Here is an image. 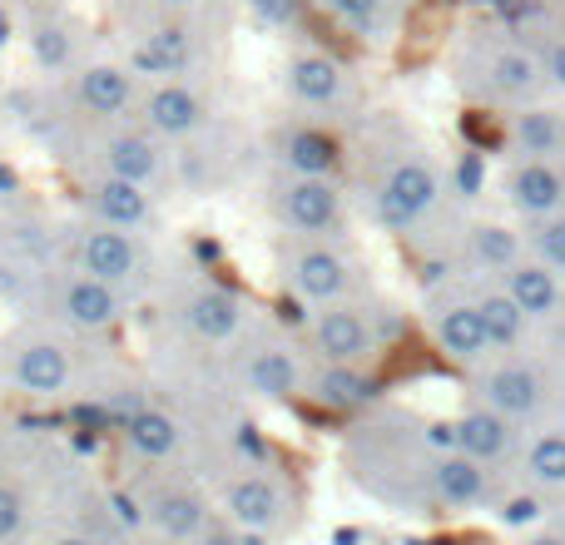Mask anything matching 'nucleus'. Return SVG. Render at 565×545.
I'll return each mask as SVG.
<instances>
[{
  "label": "nucleus",
  "mask_w": 565,
  "mask_h": 545,
  "mask_svg": "<svg viewBox=\"0 0 565 545\" xmlns=\"http://www.w3.org/2000/svg\"><path fill=\"white\" fill-rule=\"evenodd\" d=\"M282 288L302 302V308H328V302H348L358 288V264L328 238H292L278 258Z\"/></svg>",
  "instance_id": "f257e3e1"
},
{
  "label": "nucleus",
  "mask_w": 565,
  "mask_h": 545,
  "mask_svg": "<svg viewBox=\"0 0 565 545\" xmlns=\"http://www.w3.org/2000/svg\"><path fill=\"white\" fill-rule=\"evenodd\" d=\"M441 204V169L427 154H402L387 174L372 184V218L392 234H412L422 218Z\"/></svg>",
  "instance_id": "f03ea898"
},
{
  "label": "nucleus",
  "mask_w": 565,
  "mask_h": 545,
  "mask_svg": "<svg viewBox=\"0 0 565 545\" xmlns=\"http://www.w3.org/2000/svg\"><path fill=\"white\" fill-rule=\"evenodd\" d=\"M218 511H224V521L238 531V536L278 541L282 531L292 526V487L278 477V471L248 467L224 487Z\"/></svg>",
  "instance_id": "7ed1b4c3"
},
{
  "label": "nucleus",
  "mask_w": 565,
  "mask_h": 545,
  "mask_svg": "<svg viewBox=\"0 0 565 545\" xmlns=\"http://www.w3.org/2000/svg\"><path fill=\"white\" fill-rule=\"evenodd\" d=\"M312 362H338V367H367L372 352L382 348V328L372 322V312L362 302H328L312 312Z\"/></svg>",
  "instance_id": "20e7f679"
},
{
  "label": "nucleus",
  "mask_w": 565,
  "mask_h": 545,
  "mask_svg": "<svg viewBox=\"0 0 565 545\" xmlns=\"http://www.w3.org/2000/svg\"><path fill=\"white\" fill-rule=\"evenodd\" d=\"M278 218L292 238H328L342 224V194L332 179L288 174L278 184Z\"/></svg>",
  "instance_id": "39448f33"
},
{
  "label": "nucleus",
  "mask_w": 565,
  "mask_h": 545,
  "mask_svg": "<svg viewBox=\"0 0 565 545\" xmlns=\"http://www.w3.org/2000/svg\"><path fill=\"white\" fill-rule=\"evenodd\" d=\"M6 382L20 397H60V392L75 382V357H70V348L55 338H25L10 348Z\"/></svg>",
  "instance_id": "423d86ee"
},
{
  "label": "nucleus",
  "mask_w": 565,
  "mask_h": 545,
  "mask_svg": "<svg viewBox=\"0 0 565 545\" xmlns=\"http://www.w3.org/2000/svg\"><path fill=\"white\" fill-rule=\"evenodd\" d=\"M79 272L109 282V288H129L145 272V244L129 228H109V224H89L75 244Z\"/></svg>",
  "instance_id": "0eeeda50"
},
{
  "label": "nucleus",
  "mask_w": 565,
  "mask_h": 545,
  "mask_svg": "<svg viewBox=\"0 0 565 545\" xmlns=\"http://www.w3.org/2000/svg\"><path fill=\"white\" fill-rule=\"evenodd\" d=\"M312 382V367L288 342H258L244 352V387L264 402H298Z\"/></svg>",
  "instance_id": "6e6552de"
},
{
  "label": "nucleus",
  "mask_w": 565,
  "mask_h": 545,
  "mask_svg": "<svg viewBox=\"0 0 565 545\" xmlns=\"http://www.w3.org/2000/svg\"><path fill=\"white\" fill-rule=\"evenodd\" d=\"M55 312L65 328L75 332H105L119 322V312H125V298H119V288H109V282L89 278V272H65V278L55 282Z\"/></svg>",
  "instance_id": "1a4fd4ad"
},
{
  "label": "nucleus",
  "mask_w": 565,
  "mask_h": 545,
  "mask_svg": "<svg viewBox=\"0 0 565 545\" xmlns=\"http://www.w3.org/2000/svg\"><path fill=\"white\" fill-rule=\"evenodd\" d=\"M174 318L199 342H234L244 332V298L228 288H214V282H199L179 298Z\"/></svg>",
  "instance_id": "9d476101"
},
{
  "label": "nucleus",
  "mask_w": 565,
  "mask_h": 545,
  "mask_svg": "<svg viewBox=\"0 0 565 545\" xmlns=\"http://www.w3.org/2000/svg\"><path fill=\"white\" fill-rule=\"evenodd\" d=\"M481 402L491 412L511 421H531L541 407H546V377H541L531 362H497V367L481 372Z\"/></svg>",
  "instance_id": "9b49d317"
},
{
  "label": "nucleus",
  "mask_w": 565,
  "mask_h": 545,
  "mask_svg": "<svg viewBox=\"0 0 565 545\" xmlns=\"http://www.w3.org/2000/svg\"><path fill=\"white\" fill-rule=\"evenodd\" d=\"M431 332H437V348L447 352L451 362H461V367L487 362V352L497 348L491 332H487V318H481V308H477V298L437 302V312H431Z\"/></svg>",
  "instance_id": "f8f14e48"
},
{
  "label": "nucleus",
  "mask_w": 565,
  "mask_h": 545,
  "mask_svg": "<svg viewBox=\"0 0 565 545\" xmlns=\"http://www.w3.org/2000/svg\"><path fill=\"white\" fill-rule=\"evenodd\" d=\"M507 199L526 218H556L565 214V169L556 159H516L507 174Z\"/></svg>",
  "instance_id": "ddd939ff"
},
{
  "label": "nucleus",
  "mask_w": 565,
  "mask_h": 545,
  "mask_svg": "<svg viewBox=\"0 0 565 545\" xmlns=\"http://www.w3.org/2000/svg\"><path fill=\"white\" fill-rule=\"evenodd\" d=\"M85 209H89V224H109V228H139L154 218V199H149V184H135V179H115V174H99L95 184L85 189Z\"/></svg>",
  "instance_id": "4468645a"
},
{
  "label": "nucleus",
  "mask_w": 565,
  "mask_h": 545,
  "mask_svg": "<svg viewBox=\"0 0 565 545\" xmlns=\"http://www.w3.org/2000/svg\"><path fill=\"white\" fill-rule=\"evenodd\" d=\"M139 115H145L154 139H189L204 129V95H199L194 85L164 79V85H154L139 99Z\"/></svg>",
  "instance_id": "2eb2a0df"
},
{
  "label": "nucleus",
  "mask_w": 565,
  "mask_h": 545,
  "mask_svg": "<svg viewBox=\"0 0 565 545\" xmlns=\"http://www.w3.org/2000/svg\"><path fill=\"white\" fill-rule=\"evenodd\" d=\"M427 496L437 501V506L471 511L491 496V477L481 461L467 457V451H437V457H431V471H427Z\"/></svg>",
  "instance_id": "dca6fc26"
},
{
  "label": "nucleus",
  "mask_w": 565,
  "mask_h": 545,
  "mask_svg": "<svg viewBox=\"0 0 565 545\" xmlns=\"http://www.w3.org/2000/svg\"><path fill=\"white\" fill-rule=\"evenodd\" d=\"M145 511H149V521H154L159 536L174 541V545H194L209 526H214V511H209V501L199 496V491H189V487H159V491H149Z\"/></svg>",
  "instance_id": "f3484780"
},
{
  "label": "nucleus",
  "mask_w": 565,
  "mask_h": 545,
  "mask_svg": "<svg viewBox=\"0 0 565 545\" xmlns=\"http://www.w3.org/2000/svg\"><path fill=\"white\" fill-rule=\"evenodd\" d=\"M451 427H457V451H467V457L481 461V467H497V461H507L511 451H516V421L491 412L487 402L461 412Z\"/></svg>",
  "instance_id": "a211bd4d"
},
{
  "label": "nucleus",
  "mask_w": 565,
  "mask_h": 545,
  "mask_svg": "<svg viewBox=\"0 0 565 545\" xmlns=\"http://www.w3.org/2000/svg\"><path fill=\"white\" fill-rule=\"evenodd\" d=\"M342 85H348V70L328 55V50H298L288 60V95L308 109H328L342 99Z\"/></svg>",
  "instance_id": "6ab92c4d"
},
{
  "label": "nucleus",
  "mask_w": 565,
  "mask_h": 545,
  "mask_svg": "<svg viewBox=\"0 0 565 545\" xmlns=\"http://www.w3.org/2000/svg\"><path fill=\"white\" fill-rule=\"evenodd\" d=\"M79 109L99 119H119L125 109H135V70L129 65H85L75 79Z\"/></svg>",
  "instance_id": "aec40b11"
},
{
  "label": "nucleus",
  "mask_w": 565,
  "mask_h": 545,
  "mask_svg": "<svg viewBox=\"0 0 565 545\" xmlns=\"http://www.w3.org/2000/svg\"><path fill=\"white\" fill-rule=\"evenodd\" d=\"M99 174H115V179H135V184H154L164 174V154H159L154 135H109L99 145Z\"/></svg>",
  "instance_id": "412c9836"
},
{
  "label": "nucleus",
  "mask_w": 565,
  "mask_h": 545,
  "mask_svg": "<svg viewBox=\"0 0 565 545\" xmlns=\"http://www.w3.org/2000/svg\"><path fill=\"white\" fill-rule=\"evenodd\" d=\"M189 60H194V30L164 25V30L139 40L135 55H129V70H135V75H149V79H174L189 70Z\"/></svg>",
  "instance_id": "4be33fe9"
},
{
  "label": "nucleus",
  "mask_w": 565,
  "mask_h": 545,
  "mask_svg": "<svg viewBox=\"0 0 565 545\" xmlns=\"http://www.w3.org/2000/svg\"><path fill=\"white\" fill-rule=\"evenodd\" d=\"M501 282H507V292L526 308V318L531 322H546V318H556L561 312V272L556 268H546L541 258H521L516 268H507L501 272Z\"/></svg>",
  "instance_id": "5701e85b"
},
{
  "label": "nucleus",
  "mask_w": 565,
  "mask_h": 545,
  "mask_svg": "<svg viewBox=\"0 0 565 545\" xmlns=\"http://www.w3.org/2000/svg\"><path fill=\"white\" fill-rule=\"evenodd\" d=\"M546 85V65L521 45H501L487 55V89L497 99H531Z\"/></svg>",
  "instance_id": "b1692460"
},
{
  "label": "nucleus",
  "mask_w": 565,
  "mask_h": 545,
  "mask_svg": "<svg viewBox=\"0 0 565 545\" xmlns=\"http://www.w3.org/2000/svg\"><path fill=\"white\" fill-rule=\"evenodd\" d=\"M125 447L135 451L139 461H169L184 447V427H179L164 407H135L125 417Z\"/></svg>",
  "instance_id": "393cba45"
},
{
  "label": "nucleus",
  "mask_w": 565,
  "mask_h": 545,
  "mask_svg": "<svg viewBox=\"0 0 565 545\" xmlns=\"http://www.w3.org/2000/svg\"><path fill=\"white\" fill-rule=\"evenodd\" d=\"M282 169L302 179H332L342 169V149L328 129L318 125H298L288 139H282Z\"/></svg>",
  "instance_id": "a878e982"
},
{
  "label": "nucleus",
  "mask_w": 565,
  "mask_h": 545,
  "mask_svg": "<svg viewBox=\"0 0 565 545\" xmlns=\"http://www.w3.org/2000/svg\"><path fill=\"white\" fill-rule=\"evenodd\" d=\"M308 397L322 402L332 412H362L372 397H377V382L362 367H338V362H318L308 382Z\"/></svg>",
  "instance_id": "bb28decb"
},
{
  "label": "nucleus",
  "mask_w": 565,
  "mask_h": 545,
  "mask_svg": "<svg viewBox=\"0 0 565 545\" xmlns=\"http://www.w3.org/2000/svg\"><path fill=\"white\" fill-rule=\"evenodd\" d=\"M511 145L521 149V159H556L565 154V115L546 105H531L511 119Z\"/></svg>",
  "instance_id": "cd10ccee"
},
{
  "label": "nucleus",
  "mask_w": 565,
  "mask_h": 545,
  "mask_svg": "<svg viewBox=\"0 0 565 545\" xmlns=\"http://www.w3.org/2000/svg\"><path fill=\"white\" fill-rule=\"evenodd\" d=\"M521 471L536 491H565V431H536L526 441V457H521Z\"/></svg>",
  "instance_id": "c85d7f7f"
},
{
  "label": "nucleus",
  "mask_w": 565,
  "mask_h": 545,
  "mask_svg": "<svg viewBox=\"0 0 565 545\" xmlns=\"http://www.w3.org/2000/svg\"><path fill=\"white\" fill-rule=\"evenodd\" d=\"M477 308H481V318H487V332H491V342H497V348H516V342L526 338V322L531 318H526V308H521V302L507 292V282L481 292Z\"/></svg>",
  "instance_id": "c756f323"
},
{
  "label": "nucleus",
  "mask_w": 565,
  "mask_h": 545,
  "mask_svg": "<svg viewBox=\"0 0 565 545\" xmlns=\"http://www.w3.org/2000/svg\"><path fill=\"white\" fill-rule=\"evenodd\" d=\"M467 258L487 272H507L521 264V238L501 224H477L467 234Z\"/></svg>",
  "instance_id": "7c9ffc66"
},
{
  "label": "nucleus",
  "mask_w": 565,
  "mask_h": 545,
  "mask_svg": "<svg viewBox=\"0 0 565 545\" xmlns=\"http://www.w3.org/2000/svg\"><path fill=\"white\" fill-rule=\"evenodd\" d=\"M30 50H35V60L45 70H65L70 55H75V35H70V25H40L35 35H30Z\"/></svg>",
  "instance_id": "2f4dec72"
},
{
  "label": "nucleus",
  "mask_w": 565,
  "mask_h": 545,
  "mask_svg": "<svg viewBox=\"0 0 565 545\" xmlns=\"http://www.w3.org/2000/svg\"><path fill=\"white\" fill-rule=\"evenodd\" d=\"M531 258H541L546 268L565 272V214L541 218V224L531 228Z\"/></svg>",
  "instance_id": "473e14b6"
},
{
  "label": "nucleus",
  "mask_w": 565,
  "mask_h": 545,
  "mask_svg": "<svg viewBox=\"0 0 565 545\" xmlns=\"http://www.w3.org/2000/svg\"><path fill=\"white\" fill-rule=\"evenodd\" d=\"M25 516H30L25 496H20L10 481H0V541H15L20 531H25Z\"/></svg>",
  "instance_id": "72a5a7b5"
},
{
  "label": "nucleus",
  "mask_w": 565,
  "mask_h": 545,
  "mask_svg": "<svg viewBox=\"0 0 565 545\" xmlns=\"http://www.w3.org/2000/svg\"><path fill=\"white\" fill-rule=\"evenodd\" d=\"M328 10L352 30H372L382 15V0H328Z\"/></svg>",
  "instance_id": "f704fd0d"
},
{
  "label": "nucleus",
  "mask_w": 565,
  "mask_h": 545,
  "mask_svg": "<svg viewBox=\"0 0 565 545\" xmlns=\"http://www.w3.org/2000/svg\"><path fill=\"white\" fill-rule=\"evenodd\" d=\"M258 25H292L302 15V0H248Z\"/></svg>",
  "instance_id": "c9c22d12"
},
{
  "label": "nucleus",
  "mask_w": 565,
  "mask_h": 545,
  "mask_svg": "<svg viewBox=\"0 0 565 545\" xmlns=\"http://www.w3.org/2000/svg\"><path fill=\"white\" fill-rule=\"evenodd\" d=\"M541 65H546V79L556 89H565V35H556L546 45V55H541Z\"/></svg>",
  "instance_id": "e433bc0d"
},
{
  "label": "nucleus",
  "mask_w": 565,
  "mask_h": 545,
  "mask_svg": "<svg viewBox=\"0 0 565 545\" xmlns=\"http://www.w3.org/2000/svg\"><path fill=\"white\" fill-rule=\"evenodd\" d=\"M194 545H244V536H238V531L224 521V526H209V531H204V536H199Z\"/></svg>",
  "instance_id": "4c0bfd02"
},
{
  "label": "nucleus",
  "mask_w": 565,
  "mask_h": 545,
  "mask_svg": "<svg viewBox=\"0 0 565 545\" xmlns=\"http://www.w3.org/2000/svg\"><path fill=\"white\" fill-rule=\"evenodd\" d=\"M457 179H461V189H467V194H477V184H481V159H477V154H467V159H461Z\"/></svg>",
  "instance_id": "58836bf2"
},
{
  "label": "nucleus",
  "mask_w": 565,
  "mask_h": 545,
  "mask_svg": "<svg viewBox=\"0 0 565 545\" xmlns=\"http://www.w3.org/2000/svg\"><path fill=\"white\" fill-rule=\"evenodd\" d=\"M501 516H507L511 526H521V521H531V516H536V501H531V496H526V501H511V506L501 511Z\"/></svg>",
  "instance_id": "ea45409f"
},
{
  "label": "nucleus",
  "mask_w": 565,
  "mask_h": 545,
  "mask_svg": "<svg viewBox=\"0 0 565 545\" xmlns=\"http://www.w3.org/2000/svg\"><path fill=\"white\" fill-rule=\"evenodd\" d=\"M15 189H20L15 169H6V164H0V199H6V194H15Z\"/></svg>",
  "instance_id": "a19ab883"
},
{
  "label": "nucleus",
  "mask_w": 565,
  "mask_h": 545,
  "mask_svg": "<svg viewBox=\"0 0 565 545\" xmlns=\"http://www.w3.org/2000/svg\"><path fill=\"white\" fill-rule=\"evenodd\" d=\"M50 545H99V541H89V536H79V531H70V536H55Z\"/></svg>",
  "instance_id": "79ce46f5"
},
{
  "label": "nucleus",
  "mask_w": 565,
  "mask_h": 545,
  "mask_svg": "<svg viewBox=\"0 0 565 545\" xmlns=\"http://www.w3.org/2000/svg\"><path fill=\"white\" fill-rule=\"evenodd\" d=\"M10 35H15V30H10V15H6V10H0V50L10 45Z\"/></svg>",
  "instance_id": "37998d69"
},
{
  "label": "nucleus",
  "mask_w": 565,
  "mask_h": 545,
  "mask_svg": "<svg viewBox=\"0 0 565 545\" xmlns=\"http://www.w3.org/2000/svg\"><path fill=\"white\" fill-rule=\"evenodd\" d=\"M526 545H565V536H531Z\"/></svg>",
  "instance_id": "c03bdc74"
},
{
  "label": "nucleus",
  "mask_w": 565,
  "mask_h": 545,
  "mask_svg": "<svg viewBox=\"0 0 565 545\" xmlns=\"http://www.w3.org/2000/svg\"><path fill=\"white\" fill-rule=\"evenodd\" d=\"M159 6H174V10H189V6H194V0H159Z\"/></svg>",
  "instance_id": "a18cd8bd"
}]
</instances>
